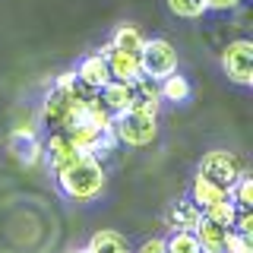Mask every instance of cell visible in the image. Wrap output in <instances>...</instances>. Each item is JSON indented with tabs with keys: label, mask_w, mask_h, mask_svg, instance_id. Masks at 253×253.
I'll return each mask as SVG.
<instances>
[{
	"label": "cell",
	"mask_w": 253,
	"mask_h": 253,
	"mask_svg": "<svg viewBox=\"0 0 253 253\" xmlns=\"http://www.w3.org/2000/svg\"><path fill=\"white\" fill-rule=\"evenodd\" d=\"M54 174H57L60 193L73 203H95L105 193V168H101L98 155H76Z\"/></svg>",
	"instance_id": "obj_1"
},
{
	"label": "cell",
	"mask_w": 253,
	"mask_h": 253,
	"mask_svg": "<svg viewBox=\"0 0 253 253\" xmlns=\"http://www.w3.org/2000/svg\"><path fill=\"white\" fill-rule=\"evenodd\" d=\"M95 95V89L89 85H83L76 79L70 89H60V85H54L51 92L44 95V105H42V121L51 126V130H67V126H73L79 121V114H83V105Z\"/></svg>",
	"instance_id": "obj_2"
},
{
	"label": "cell",
	"mask_w": 253,
	"mask_h": 253,
	"mask_svg": "<svg viewBox=\"0 0 253 253\" xmlns=\"http://www.w3.org/2000/svg\"><path fill=\"white\" fill-rule=\"evenodd\" d=\"M111 130H114L117 142L133 146V149H142V146H149V142L158 136V114L126 108V111H121V114H114Z\"/></svg>",
	"instance_id": "obj_3"
},
{
	"label": "cell",
	"mask_w": 253,
	"mask_h": 253,
	"mask_svg": "<svg viewBox=\"0 0 253 253\" xmlns=\"http://www.w3.org/2000/svg\"><path fill=\"white\" fill-rule=\"evenodd\" d=\"M139 70L142 76H152V79H162L177 70V47H174L168 38H146L139 51Z\"/></svg>",
	"instance_id": "obj_4"
},
{
	"label": "cell",
	"mask_w": 253,
	"mask_h": 253,
	"mask_svg": "<svg viewBox=\"0 0 253 253\" xmlns=\"http://www.w3.org/2000/svg\"><path fill=\"white\" fill-rule=\"evenodd\" d=\"M221 70L234 85H253V42L234 38L221 47Z\"/></svg>",
	"instance_id": "obj_5"
},
{
	"label": "cell",
	"mask_w": 253,
	"mask_h": 253,
	"mask_svg": "<svg viewBox=\"0 0 253 253\" xmlns=\"http://www.w3.org/2000/svg\"><path fill=\"white\" fill-rule=\"evenodd\" d=\"M200 174H206V177L218 180V184H225L231 190L234 180L241 177V174H247V162H244L237 152H228V149H212V152L203 155Z\"/></svg>",
	"instance_id": "obj_6"
},
{
	"label": "cell",
	"mask_w": 253,
	"mask_h": 253,
	"mask_svg": "<svg viewBox=\"0 0 253 253\" xmlns=\"http://www.w3.org/2000/svg\"><path fill=\"white\" fill-rule=\"evenodd\" d=\"M98 54L108 60V73H111V79L133 83V79H139V76H142V70H139V54L121 51V47H114L111 42L101 44V47H98Z\"/></svg>",
	"instance_id": "obj_7"
},
{
	"label": "cell",
	"mask_w": 253,
	"mask_h": 253,
	"mask_svg": "<svg viewBox=\"0 0 253 253\" xmlns=\"http://www.w3.org/2000/svg\"><path fill=\"white\" fill-rule=\"evenodd\" d=\"M228 231H231V228H225V225H218V221L203 215L200 221H196V228H193L196 244H200V253H225Z\"/></svg>",
	"instance_id": "obj_8"
},
{
	"label": "cell",
	"mask_w": 253,
	"mask_h": 253,
	"mask_svg": "<svg viewBox=\"0 0 253 253\" xmlns=\"http://www.w3.org/2000/svg\"><path fill=\"white\" fill-rule=\"evenodd\" d=\"M130 108L136 111H149V114H158V108H162V92H158V79L152 76H139L130 83Z\"/></svg>",
	"instance_id": "obj_9"
},
{
	"label": "cell",
	"mask_w": 253,
	"mask_h": 253,
	"mask_svg": "<svg viewBox=\"0 0 253 253\" xmlns=\"http://www.w3.org/2000/svg\"><path fill=\"white\" fill-rule=\"evenodd\" d=\"M42 155L47 158V162H51V168H54V171H60L63 165H70L76 155H83V152H79L73 142H70V136H67L63 130H54V133H51V139L44 142Z\"/></svg>",
	"instance_id": "obj_10"
},
{
	"label": "cell",
	"mask_w": 253,
	"mask_h": 253,
	"mask_svg": "<svg viewBox=\"0 0 253 253\" xmlns=\"http://www.w3.org/2000/svg\"><path fill=\"white\" fill-rule=\"evenodd\" d=\"M76 79H79L83 85H89V89L98 92L101 85L111 79L108 60L101 57V54H89V57H83V60H79V67H76Z\"/></svg>",
	"instance_id": "obj_11"
},
{
	"label": "cell",
	"mask_w": 253,
	"mask_h": 253,
	"mask_svg": "<svg viewBox=\"0 0 253 253\" xmlns=\"http://www.w3.org/2000/svg\"><path fill=\"white\" fill-rule=\"evenodd\" d=\"M190 200L200 206V209H206V206H212L218 200H228V187L212 180V177H206V174H196L193 187H190Z\"/></svg>",
	"instance_id": "obj_12"
},
{
	"label": "cell",
	"mask_w": 253,
	"mask_h": 253,
	"mask_svg": "<svg viewBox=\"0 0 253 253\" xmlns=\"http://www.w3.org/2000/svg\"><path fill=\"white\" fill-rule=\"evenodd\" d=\"M130 95H133L130 83H121V79H108V83L98 89V101L111 111V114H121V111L130 108Z\"/></svg>",
	"instance_id": "obj_13"
},
{
	"label": "cell",
	"mask_w": 253,
	"mask_h": 253,
	"mask_svg": "<svg viewBox=\"0 0 253 253\" xmlns=\"http://www.w3.org/2000/svg\"><path fill=\"white\" fill-rule=\"evenodd\" d=\"M200 218H203V209H200V206H196L193 200L174 203L171 209H168V215H165V221H168L171 231H193Z\"/></svg>",
	"instance_id": "obj_14"
},
{
	"label": "cell",
	"mask_w": 253,
	"mask_h": 253,
	"mask_svg": "<svg viewBox=\"0 0 253 253\" xmlns=\"http://www.w3.org/2000/svg\"><path fill=\"white\" fill-rule=\"evenodd\" d=\"M85 253H133V250H130V244H126V237H124L121 231L101 228V231H95V234L89 237Z\"/></svg>",
	"instance_id": "obj_15"
},
{
	"label": "cell",
	"mask_w": 253,
	"mask_h": 253,
	"mask_svg": "<svg viewBox=\"0 0 253 253\" xmlns=\"http://www.w3.org/2000/svg\"><path fill=\"white\" fill-rule=\"evenodd\" d=\"M158 92H162V101H171V105H184V101H190V83H187V76H180L177 70L168 76H162L158 79Z\"/></svg>",
	"instance_id": "obj_16"
},
{
	"label": "cell",
	"mask_w": 253,
	"mask_h": 253,
	"mask_svg": "<svg viewBox=\"0 0 253 253\" xmlns=\"http://www.w3.org/2000/svg\"><path fill=\"white\" fill-rule=\"evenodd\" d=\"M111 44L121 47V51L139 54V51H142V44H146V35L139 32V26H130V22H124V26H117V32L111 35Z\"/></svg>",
	"instance_id": "obj_17"
},
{
	"label": "cell",
	"mask_w": 253,
	"mask_h": 253,
	"mask_svg": "<svg viewBox=\"0 0 253 253\" xmlns=\"http://www.w3.org/2000/svg\"><path fill=\"white\" fill-rule=\"evenodd\" d=\"M228 196H231V203L237 209H253V177L241 174L231 184V190H228Z\"/></svg>",
	"instance_id": "obj_18"
},
{
	"label": "cell",
	"mask_w": 253,
	"mask_h": 253,
	"mask_svg": "<svg viewBox=\"0 0 253 253\" xmlns=\"http://www.w3.org/2000/svg\"><path fill=\"white\" fill-rule=\"evenodd\" d=\"M203 215L212 218V221H218V225H225V228H231L234 225V215H237V206L231 203V196H228V200H218V203L206 206Z\"/></svg>",
	"instance_id": "obj_19"
},
{
	"label": "cell",
	"mask_w": 253,
	"mask_h": 253,
	"mask_svg": "<svg viewBox=\"0 0 253 253\" xmlns=\"http://www.w3.org/2000/svg\"><path fill=\"white\" fill-rule=\"evenodd\" d=\"M165 250L168 253H200V244H196L193 231H171V237L165 241Z\"/></svg>",
	"instance_id": "obj_20"
},
{
	"label": "cell",
	"mask_w": 253,
	"mask_h": 253,
	"mask_svg": "<svg viewBox=\"0 0 253 253\" xmlns=\"http://www.w3.org/2000/svg\"><path fill=\"white\" fill-rule=\"evenodd\" d=\"M168 10L177 19H200L209 6H206V0H168Z\"/></svg>",
	"instance_id": "obj_21"
},
{
	"label": "cell",
	"mask_w": 253,
	"mask_h": 253,
	"mask_svg": "<svg viewBox=\"0 0 253 253\" xmlns=\"http://www.w3.org/2000/svg\"><path fill=\"white\" fill-rule=\"evenodd\" d=\"M225 253H253V237L250 234H241V231H228V244H225Z\"/></svg>",
	"instance_id": "obj_22"
},
{
	"label": "cell",
	"mask_w": 253,
	"mask_h": 253,
	"mask_svg": "<svg viewBox=\"0 0 253 253\" xmlns=\"http://www.w3.org/2000/svg\"><path fill=\"white\" fill-rule=\"evenodd\" d=\"M231 228H234V231H241V234H253V212L250 209H237Z\"/></svg>",
	"instance_id": "obj_23"
},
{
	"label": "cell",
	"mask_w": 253,
	"mask_h": 253,
	"mask_svg": "<svg viewBox=\"0 0 253 253\" xmlns=\"http://www.w3.org/2000/svg\"><path fill=\"white\" fill-rule=\"evenodd\" d=\"M136 253H168V250H165V241H162V237H149V241H142V247Z\"/></svg>",
	"instance_id": "obj_24"
},
{
	"label": "cell",
	"mask_w": 253,
	"mask_h": 253,
	"mask_svg": "<svg viewBox=\"0 0 253 253\" xmlns=\"http://www.w3.org/2000/svg\"><path fill=\"white\" fill-rule=\"evenodd\" d=\"M244 0H206V6H209V10H237V6H241Z\"/></svg>",
	"instance_id": "obj_25"
},
{
	"label": "cell",
	"mask_w": 253,
	"mask_h": 253,
	"mask_svg": "<svg viewBox=\"0 0 253 253\" xmlns=\"http://www.w3.org/2000/svg\"><path fill=\"white\" fill-rule=\"evenodd\" d=\"M73 83H76V73H60V76H57V83H54V85H60V89H70Z\"/></svg>",
	"instance_id": "obj_26"
},
{
	"label": "cell",
	"mask_w": 253,
	"mask_h": 253,
	"mask_svg": "<svg viewBox=\"0 0 253 253\" xmlns=\"http://www.w3.org/2000/svg\"><path fill=\"white\" fill-rule=\"evenodd\" d=\"M76 253H85V250H76Z\"/></svg>",
	"instance_id": "obj_27"
}]
</instances>
